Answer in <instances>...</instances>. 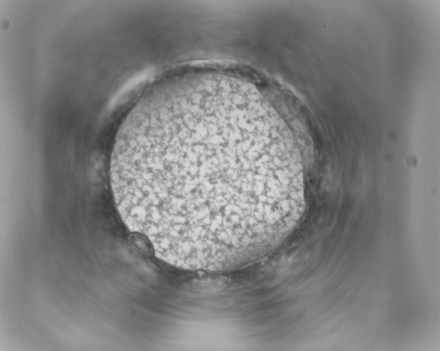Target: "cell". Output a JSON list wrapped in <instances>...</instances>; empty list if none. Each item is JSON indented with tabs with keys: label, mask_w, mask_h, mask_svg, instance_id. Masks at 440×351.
<instances>
[{
	"label": "cell",
	"mask_w": 440,
	"mask_h": 351,
	"mask_svg": "<svg viewBox=\"0 0 440 351\" xmlns=\"http://www.w3.org/2000/svg\"><path fill=\"white\" fill-rule=\"evenodd\" d=\"M262 117L219 93L149 91L122 123L110 162L126 226L175 267L226 271L260 257L291 226L295 169L262 157Z\"/></svg>",
	"instance_id": "obj_1"
}]
</instances>
